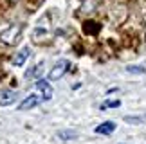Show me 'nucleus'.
I'll use <instances>...</instances> for the list:
<instances>
[{"mask_svg":"<svg viewBox=\"0 0 146 144\" xmlns=\"http://www.w3.org/2000/svg\"><path fill=\"white\" fill-rule=\"evenodd\" d=\"M36 88H38V92L42 94V99H43V101H49V99L52 97V88H50L49 81L38 79V81H36Z\"/></svg>","mask_w":146,"mask_h":144,"instance_id":"4","label":"nucleus"},{"mask_svg":"<svg viewBox=\"0 0 146 144\" xmlns=\"http://www.w3.org/2000/svg\"><path fill=\"white\" fill-rule=\"evenodd\" d=\"M69 67H70L69 59H58V61L54 63V67L50 69V72H49V79L50 81H58L60 77H63V74L69 70Z\"/></svg>","mask_w":146,"mask_h":144,"instance_id":"2","label":"nucleus"},{"mask_svg":"<svg viewBox=\"0 0 146 144\" xmlns=\"http://www.w3.org/2000/svg\"><path fill=\"white\" fill-rule=\"evenodd\" d=\"M115 130V123L114 121H105V123H101L99 126H96V133H99V135H110L112 131Z\"/></svg>","mask_w":146,"mask_h":144,"instance_id":"7","label":"nucleus"},{"mask_svg":"<svg viewBox=\"0 0 146 144\" xmlns=\"http://www.w3.org/2000/svg\"><path fill=\"white\" fill-rule=\"evenodd\" d=\"M9 2H16V0H9Z\"/></svg>","mask_w":146,"mask_h":144,"instance_id":"13","label":"nucleus"},{"mask_svg":"<svg viewBox=\"0 0 146 144\" xmlns=\"http://www.w3.org/2000/svg\"><path fill=\"white\" fill-rule=\"evenodd\" d=\"M31 56V49L29 47H24L20 52H16L15 54V58H13V65L15 67H22L25 61H27V58Z\"/></svg>","mask_w":146,"mask_h":144,"instance_id":"6","label":"nucleus"},{"mask_svg":"<svg viewBox=\"0 0 146 144\" xmlns=\"http://www.w3.org/2000/svg\"><path fill=\"white\" fill-rule=\"evenodd\" d=\"M121 106V101H105L103 104H101V110H106V108H119Z\"/></svg>","mask_w":146,"mask_h":144,"instance_id":"12","label":"nucleus"},{"mask_svg":"<svg viewBox=\"0 0 146 144\" xmlns=\"http://www.w3.org/2000/svg\"><path fill=\"white\" fill-rule=\"evenodd\" d=\"M58 137L63 141H70V139H76L78 133H74V131H58Z\"/></svg>","mask_w":146,"mask_h":144,"instance_id":"11","label":"nucleus"},{"mask_svg":"<svg viewBox=\"0 0 146 144\" xmlns=\"http://www.w3.org/2000/svg\"><path fill=\"white\" fill-rule=\"evenodd\" d=\"M123 119L126 124H146V115H126Z\"/></svg>","mask_w":146,"mask_h":144,"instance_id":"9","label":"nucleus"},{"mask_svg":"<svg viewBox=\"0 0 146 144\" xmlns=\"http://www.w3.org/2000/svg\"><path fill=\"white\" fill-rule=\"evenodd\" d=\"M18 99V92L16 90H4L0 94V106H9Z\"/></svg>","mask_w":146,"mask_h":144,"instance_id":"5","label":"nucleus"},{"mask_svg":"<svg viewBox=\"0 0 146 144\" xmlns=\"http://www.w3.org/2000/svg\"><path fill=\"white\" fill-rule=\"evenodd\" d=\"M43 67H45V65L43 63H38V65H35V67L33 69H29L25 72V79H40V76L43 74Z\"/></svg>","mask_w":146,"mask_h":144,"instance_id":"8","label":"nucleus"},{"mask_svg":"<svg viewBox=\"0 0 146 144\" xmlns=\"http://www.w3.org/2000/svg\"><path fill=\"white\" fill-rule=\"evenodd\" d=\"M22 29H24L22 24L9 25L7 29H4L2 32H0V43H2V45H15V43L20 40V36H22Z\"/></svg>","mask_w":146,"mask_h":144,"instance_id":"1","label":"nucleus"},{"mask_svg":"<svg viewBox=\"0 0 146 144\" xmlns=\"http://www.w3.org/2000/svg\"><path fill=\"white\" fill-rule=\"evenodd\" d=\"M126 72H130V74H144L146 69L143 67V65H128Z\"/></svg>","mask_w":146,"mask_h":144,"instance_id":"10","label":"nucleus"},{"mask_svg":"<svg viewBox=\"0 0 146 144\" xmlns=\"http://www.w3.org/2000/svg\"><path fill=\"white\" fill-rule=\"evenodd\" d=\"M40 101H42L40 96H36V94H31L29 97H25L24 101L18 104V110H20V112H24V110H31V108L38 106V104H40Z\"/></svg>","mask_w":146,"mask_h":144,"instance_id":"3","label":"nucleus"}]
</instances>
